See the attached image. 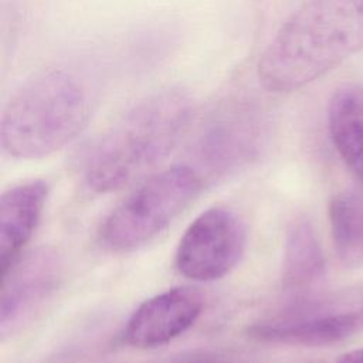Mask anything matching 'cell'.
<instances>
[{
    "label": "cell",
    "mask_w": 363,
    "mask_h": 363,
    "mask_svg": "<svg viewBox=\"0 0 363 363\" xmlns=\"http://www.w3.org/2000/svg\"><path fill=\"white\" fill-rule=\"evenodd\" d=\"M328 129L343 163L363 183V85L349 82L333 91Z\"/></svg>",
    "instance_id": "cell-11"
},
{
    "label": "cell",
    "mask_w": 363,
    "mask_h": 363,
    "mask_svg": "<svg viewBox=\"0 0 363 363\" xmlns=\"http://www.w3.org/2000/svg\"><path fill=\"white\" fill-rule=\"evenodd\" d=\"M64 274L61 255L51 247L23 252L1 272L0 336L17 333L60 288Z\"/></svg>",
    "instance_id": "cell-8"
},
{
    "label": "cell",
    "mask_w": 363,
    "mask_h": 363,
    "mask_svg": "<svg viewBox=\"0 0 363 363\" xmlns=\"http://www.w3.org/2000/svg\"><path fill=\"white\" fill-rule=\"evenodd\" d=\"M162 363H240V362L228 360V359H223V357H214V356H189V357L166 360Z\"/></svg>",
    "instance_id": "cell-14"
},
{
    "label": "cell",
    "mask_w": 363,
    "mask_h": 363,
    "mask_svg": "<svg viewBox=\"0 0 363 363\" xmlns=\"http://www.w3.org/2000/svg\"><path fill=\"white\" fill-rule=\"evenodd\" d=\"M203 296L193 288L176 286L142 302L129 316L122 339L138 349L163 346L189 330L203 312Z\"/></svg>",
    "instance_id": "cell-9"
},
{
    "label": "cell",
    "mask_w": 363,
    "mask_h": 363,
    "mask_svg": "<svg viewBox=\"0 0 363 363\" xmlns=\"http://www.w3.org/2000/svg\"><path fill=\"white\" fill-rule=\"evenodd\" d=\"M325 267V254L313 224L305 217L296 218L285 235L282 288L289 292H303L323 277Z\"/></svg>",
    "instance_id": "cell-12"
},
{
    "label": "cell",
    "mask_w": 363,
    "mask_h": 363,
    "mask_svg": "<svg viewBox=\"0 0 363 363\" xmlns=\"http://www.w3.org/2000/svg\"><path fill=\"white\" fill-rule=\"evenodd\" d=\"M96 101L95 79L75 62L35 72L16 89L1 112V149L21 160L58 152L86 128Z\"/></svg>",
    "instance_id": "cell-3"
},
{
    "label": "cell",
    "mask_w": 363,
    "mask_h": 363,
    "mask_svg": "<svg viewBox=\"0 0 363 363\" xmlns=\"http://www.w3.org/2000/svg\"><path fill=\"white\" fill-rule=\"evenodd\" d=\"M204 179L190 164L147 176L104 220L98 237L113 252L133 251L164 231L201 193Z\"/></svg>",
    "instance_id": "cell-4"
},
{
    "label": "cell",
    "mask_w": 363,
    "mask_h": 363,
    "mask_svg": "<svg viewBox=\"0 0 363 363\" xmlns=\"http://www.w3.org/2000/svg\"><path fill=\"white\" fill-rule=\"evenodd\" d=\"M50 186L33 179L7 189L0 197V265L6 271L31 240L45 207Z\"/></svg>",
    "instance_id": "cell-10"
},
{
    "label": "cell",
    "mask_w": 363,
    "mask_h": 363,
    "mask_svg": "<svg viewBox=\"0 0 363 363\" xmlns=\"http://www.w3.org/2000/svg\"><path fill=\"white\" fill-rule=\"evenodd\" d=\"M193 119L194 99L186 88L166 86L146 95L85 152V184L109 193L146 179L177 147Z\"/></svg>",
    "instance_id": "cell-1"
},
{
    "label": "cell",
    "mask_w": 363,
    "mask_h": 363,
    "mask_svg": "<svg viewBox=\"0 0 363 363\" xmlns=\"http://www.w3.org/2000/svg\"><path fill=\"white\" fill-rule=\"evenodd\" d=\"M247 227L231 208L211 207L199 214L182 235L174 264L180 275L211 282L230 274L247 250Z\"/></svg>",
    "instance_id": "cell-7"
},
{
    "label": "cell",
    "mask_w": 363,
    "mask_h": 363,
    "mask_svg": "<svg viewBox=\"0 0 363 363\" xmlns=\"http://www.w3.org/2000/svg\"><path fill=\"white\" fill-rule=\"evenodd\" d=\"M363 50V0H308L275 31L257 62L268 92L298 91Z\"/></svg>",
    "instance_id": "cell-2"
},
{
    "label": "cell",
    "mask_w": 363,
    "mask_h": 363,
    "mask_svg": "<svg viewBox=\"0 0 363 363\" xmlns=\"http://www.w3.org/2000/svg\"><path fill=\"white\" fill-rule=\"evenodd\" d=\"M335 251L345 267L363 265V190H343L328 207Z\"/></svg>",
    "instance_id": "cell-13"
},
{
    "label": "cell",
    "mask_w": 363,
    "mask_h": 363,
    "mask_svg": "<svg viewBox=\"0 0 363 363\" xmlns=\"http://www.w3.org/2000/svg\"><path fill=\"white\" fill-rule=\"evenodd\" d=\"M336 363H363V347L342 354Z\"/></svg>",
    "instance_id": "cell-15"
},
{
    "label": "cell",
    "mask_w": 363,
    "mask_h": 363,
    "mask_svg": "<svg viewBox=\"0 0 363 363\" xmlns=\"http://www.w3.org/2000/svg\"><path fill=\"white\" fill-rule=\"evenodd\" d=\"M267 125L265 112L255 101L238 98L221 102L197 130L191 167L206 183L240 172L264 149Z\"/></svg>",
    "instance_id": "cell-5"
},
{
    "label": "cell",
    "mask_w": 363,
    "mask_h": 363,
    "mask_svg": "<svg viewBox=\"0 0 363 363\" xmlns=\"http://www.w3.org/2000/svg\"><path fill=\"white\" fill-rule=\"evenodd\" d=\"M363 329V295L345 294L303 301L274 319L247 328L259 343L320 347L339 343Z\"/></svg>",
    "instance_id": "cell-6"
}]
</instances>
